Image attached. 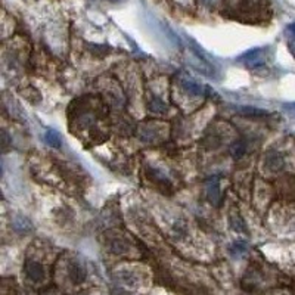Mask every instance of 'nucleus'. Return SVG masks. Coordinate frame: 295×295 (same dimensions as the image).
<instances>
[{
    "label": "nucleus",
    "mask_w": 295,
    "mask_h": 295,
    "mask_svg": "<svg viewBox=\"0 0 295 295\" xmlns=\"http://www.w3.org/2000/svg\"><path fill=\"white\" fill-rule=\"evenodd\" d=\"M45 137H46V142L51 146H54V148H59L61 146V136L56 132H54V130H48L46 134H45Z\"/></svg>",
    "instance_id": "nucleus-5"
},
{
    "label": "nucleus",
    "mask_w": 295,
    "mask_h": 295,
    "mask_svg": "<svg viewBox=\"0 0 295 295\" xmlns=\"http://www.w3.org/2000/svg\"><path fill=\"white\" fill-rule=\"evenodd\" d=\"M267 165L271 170H280L283 167V157L277 152H273L267 157Z\"/></svg>",
    "instance_id": "nucleus-3"
},
{
    "label": "nucleus",
    "mask_w": 295,
    "mask_h": 295,
    "mask_svg": "<svg viewBox=\"0 0 295 295\" xmlns=\"http://www.w3.org/2000/svg\"><path fill=\"white\" fill-rule=\"evenodd\" d=\"M70 277H71V280H73L76 285L83 283L84 279H86V270H84V267H83L81 264H79V263H71V264H70Z\"/></svg>",
    "instance_id": "nucleus-2"
},
{
    "label": "nucleus",
    "mask_w": 295,
    "mask_h": 295,
    "mask_svg": "<svg viewBox=\"0 0 295 295\" xmlns=\"http://www.w3.org/2000/svg\"><path fill=\"white\" fill-rule=\"evenodd\" d=\"M183 87L188 90L189 93H192V95H202L204 93V87L202 86H199L198 83H193V81L190 80H185L183 81Z\"/></svg>",
    "instance_id": "nucleus-4"
},
{
    "label": "nucleus",
    "mask_w": 295,
    "mask_h": 295,
    "mask_svg": "<svg viewBox=\"0 0 295 295\" xmlns=\"http://www.w3.org/2000/svg\"><path fill=\"white\" fill-rule=\"evenodd\" d=\"M288 30H289V31H291V33L295 36V24H291V26L288 27Z\"/></svg>",
    "instance_id": "nucleus-7"
},
{
    "label": "nucleus",
    "mask_w": 295,
    "mask_h": 295,
    "mask_svg": "<svg viewBox=\"0 0 295 295\" xmlns=\"http://www.w3.org/2000/svg\"><path fill=\"white\" fill-rule=\"evenodd\" d=\"M26 273L33 282H40L45 277V268L40 263L36 261H28L26 264Z\"/></svg>",
    "instance_id": "nucleus-1"
},
{
    "label": "nucleus",
    "mask_w": 295,
    "mask_h": 295,
    "mask_svg": "<svg viewBox=\"0 0 295 295\" xmlns=\"http://www.w3.org/2000/svg\"><path fill=\"white\" fill-rule=\"evenodd\" d=\"M208 198L211 202H217L218 198H220V192H218V185L217 182H214V188H213V183H210L208 186Z\"/></svg>",
    "instance_id": "nucleus-6"
}]
</instances>
